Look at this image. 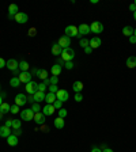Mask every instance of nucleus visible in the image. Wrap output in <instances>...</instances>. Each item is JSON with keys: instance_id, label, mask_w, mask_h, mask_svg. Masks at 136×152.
<instances>
[{"instance_id": "nucleus-1", "label": "nucleus", "mask_w": 136, "mask_h": 152, "mask_svg": "<svg viewBox=\"0 0 136 152\" xmlns=\"http://www.w3.org/2000/svg\"><path fill=\"white\" fill-rule=\"evenodd\" d=\"M61 59L67 63V61H72L74 60V57H75V50L72 49V48H68V49H63L61 52Z\"/></svg>"}, {"instance_id": "nucleus-2", "label": "nucleus", "mask_w": 136, "mask_h": 152, "mask_svg": "<svg viewBox=\"0 0 136 152\" xmlns=\"http://www.w3.org/2000/svg\"><path fill=\"white\" fill-rule=\"evenodd\" d=\"M64 33H65V36H67L68 38L79 37V30H78V27H76V26H74V25L67 26V27H65V30H64Z\"/></svg>"}, {"instance_id": "nucleus-3", "label": "nucleus", "mask_w": 136, "mask_h": 152, "mask_svg": "<svg viewBox=\"0 0 136 152\" xmlns=\"http://www.w3.org/2000/svg\"><path fill=\"white\" fill-rule=\"evenodd\" d=\"M34 118V111L31 109H23L21 110V120L25 121H33Z\"/></svg>"}, {"instance_id": "nucleus-4", "label": "nucleus", "mask_w": 136, "mask_h": 152, "mask_svg": "<svg viewBox=\"0 0 136 152\" xmlns=\"http://www.w3.org/2000/svg\"><path fill=\"white\" fill-rule=\"evenodd\" d=\"M90 31L94 33V34H101V33L104 31V26H102V23L98 21L93 22L91 25H90Z\"/></svg>"}, {"instance_id": "nucleus-5", "label": "nucleus", "mask_w": 136, "mask_h": 152, "mask_svg": "<svg viewBox=\"0 0 136 152\" xmlns=\"http://www.w3.org/2000/svg\"><path fill=\"white\" fill-rule=\"evenodd\" d=\"M56 98L64 103V102H67L68 98H69V92H68L67 90H64V88H60L57 92H56Z\"/></svg>"}, {"instance_id": "nucleus-6", "label": "nucleus", "mask_w": 136, "mask_h": 152, "mask_svg": "<svg viewBox=\"0 0 136 152\" xmlns=\"http://www.w3.org/2000/svg\"><path fill=\"white\" fill-rule=\"evenodd\" d=\"M14 21L16 22V23H19V25H23V23H26V22L29 21V16H27V14H25V12H21V11H19L18 14L14 16Z\"/></svg>"}, {"instance_id": "nucleus-7", "label": "nucleus", "mask_w": 136, "mask_h": 152, "mask_svg": "<svg viewBox=\"0 0 136 152\" xmlns=\"http://www.w3.org/2000/svg\"><path fill=\"white\" fill-rule=\"evenodd\" d=\"M59 46H60L61 49H68L69 45H71V38H68L67 36H63L59 38Z\"/></svg>"}, {"instance_id": "nucleus-8", "label": "nucleus", "mask_w": 136, "mask_h": 152, "mask_svg": "<svg viewBox=\"0 0 136 152\" xmlns=\"http://www.w3.org/2000/svg\"><path fill=\"white\" fill-rule=\"evenodd\" d=\"M37 87H38V84H37L36 81H29L27 84H25V90L26 92L29 94V95H34V92L37 91Z\"/></svg>"}, {"instance_id": "nucleus-9", "label": "nucleus", "mask_w": 136, "mask_h": 152, "mask_svg": "<svg viewBox=\"0 0 136 152\" xmlns=\"http://www.w3.org/2000/svg\"><path fill=\"white\" fill-rule=\"evenodd\" d=\"M15 105H18L19 107L21 106H25L26 103H27V96L25 94H18V95L15 96Z\"/></svg>"}, {"instance_id": "nucleus-10", "label": "nucleus", "mask_w": 136, "mask_h": 152, "mask_svg": "<svg viewBox=\"0 0 136 152\" xmlns=\"http://www.w3.org/2000/svg\"><path fill=\"white\" fill-rule=\"evenodd\" d=\"M6 67L10 69V71L15 72L16 69H19V63L15 59H10V60H7V64H6Z\"/></svg>"}, {"instance_id": "nucleus-11", "label": "nucleus", "mask_w": 136, "mask_h": 152, "mask_svg": "<svg viewBox=\"0 0 136 152\" xmlns=\"http://www.w3.org/2000/svg\"><path fill=\"white\" fill-rule=\"evenodd\" d=\"M18 78H19V81H21V83H25V84H27L29 81H31V74H30L29 71L22 72L21 75H18Z\"/></svg>"}, {"instance_id": "nucleus-12", "label": "nucleus", "mask_w": 136, "mask_h": 152, "mask_svg": "<svg viewBox=\"0 0 136 152\" xmlns=\"http://www.w3.org/2000/svg\"><path fill=\"white\" fill-rule=\"evenodd\" d=\"M19 8L16 4H10V7H8V18L10 19H14V16L19 12Z\"/></svg>"}, {"instance_id": "nucleus-13", "label": "nucleus", "mask_w": 136, "mask_h": 152, "mask_svg": "<svg viewBox=\"0 0 136 152\" xmlns=\"http://www.w3.org/2000/svg\"><path fill=\"white\" fill-rule=\"evenodd\" d=\"M45 118H47V117L42 114V111H39V113H34V118H33V121H36V124H38V125H44Z\"/></svg>"}, {"instance_id": "nucleus-14", "label": "nucleus", "mask_w": 136, "mask_h": 152, "mask_svg": "<svg viewBox=\"0 0 136 152\" xmlns=\"http://www.w3.org/2000/svg\"><path fill=\"white\" fill-rule=\"evenodd\" d=\"M54 111H56V109H54L53 105H48V103H47V106L42 107V114L45 117H47V116H52Z\"/></svg>"}, {"instance_id": "nucleus-15", "label": "nucleus", "mask_w": 136, "mask_h": 152, "mask_svg": "<svg viewBox=\"0 0 136 152\" xmlns=\"http://www.w3.org/2000/svg\"><path fill=\"white\" fill-rule=\"evenodd\" d=\"M101 44H102V41H101L99 37H94V38L90 39V48H91V49H97V48H99Z\"/></svg>"}, {"instance_id": "nucleus-16", "label": "nucleus", "mask_w": 136, "mask_h": 152, "mask_svg": "<svg viewBox=\"0 0 136 152\" xmlns=\"http://www.w3.org/2000/svg\"><path fill=\"white\" fill-rule=\"evenodd\" d=\"M78 30H79V36H87L90 33V26L86 25V23H82L78 27Z\"/></svg>"}, {"instance_id": "nucleus-17", "label": "nucleus", "mask_w": 136, "mask_h": 152, "mask_svg": "<svg viewBox=\"0 0 136 152\" xmlns=\"http://www.w3.org/2000/svg\"><path fill=\"white\" fill-rule=\"evenodd\" d=\"M50 52H52V54H53V56L60 57V56H61V52H63V49H61L60 46H59V44L56 42V44H53V45H52V49H50Z\"/></svg>"}, {"instance_id": "nucleus-18", "label": "nucleus", "mask_w": 136, "mask_h": 152, "mask_svg": "<svg viewBox=\"0 0 136 152\" xmlns=\"http://www.w3.org/2000/svg\"><path fill=\"white\" fill-rule=\"evenodd\" d=\"M7 143H8L10 147H16V145H18V137H16L15 134L11 133L10 136L7 137Z\"/></svg>"}, {"instance_id": "nucleus-19", "label": "nucleus", "mask_w": 136, "mask_h": 152, "mask_svg": "<svg viewBox=\"0 0 136 152\" xmlns=\"http://www.w3.org/2000/svg\"><path fill=\"white\" fill-rule=\"evenodd\" d=\"M72 88H74V91H75L76 94H80V91L84 88V86H83L82 81L76 80V81H74V84H72Z\"/></svg>"}, {"instance_id": "nucleus-20", "label": "nucleus", "mask_w": 136, "mask_h": 152, "mask_svg": "<svg viewBox=\"0 0 136 152\" xmlns=\"http://www.w3.org/2000/svg\"><path fill=\"white\" fill-rule=\"evenodd\" d=\"M11 134V128H8V126H0V137H6L7 138L8 136Z\"/></svg>"}, {"instance_id": "nucleus-21", "label": "nucleus", "mask_w": 136, "mask_h": 152, "mask_svg": "<svg viewBox=\"0 0 136 152\" xmlns=\"http://www.w3.org/2000/svg\"><path fill=\"white\" fill-rule=\"evenodd\" d=\"M45 95H47V94H45V92H41V91H36L34 92V101H36V103H39L41 102V101H45Z\"/></svg>"}, {"instance_id": "nucleus-22", "label": "nucleus", "mask_w": 136, "mask_h": 152, "mask_svg": "<svg viewBox=\"0 0 136 152\" xmlns=\"http://www.w3.org/2000/svg\"><path fill=\"white\" fill-rule=\"evenodd\" d=\"M50 71H52V75H53V76H59V75L61 74V71H63V67L56 63L54 65H52V69H50Z\"/></svg>"}, {"instance_id": "nucleus-23", "label": "nucleus", "mask_w": 136, "mask_h": 152, "mask_svg": "<svg viewBox=\"0 0 136 152\" xmlns=\"http://www.w3.org/2000/svg\"><path fill=\"white\" fill-rule=\"evenodd\" d=\"M56 94H53V92H48L47 95H45V101H47L48 105H53L54 101H56Z\"/></svg>"}, {"instance_id": "nucleus-24", "label": "nucleus", "mask_w": 136, "mask_h": 152, "mask_svg": "<svg viewBox=\"0 0 136 152\" xmlns=\"http://www.w3.org/2000/svg\"><path fill=\"white\" fill-rule=\"evenodd\" d=\"M127 67L131 68V69L136 68V57L135 56H131L127 59Z\"/></svg>"}, {"instance_id": "nucleus-25", "label": "nucleus", "mask_w": 136, "mask_h": 152, "mask_svg": "<svg viewBox=\"0 0 136 152\" xmlns=\"http://www.w3.org/2000/svg\"><path fill=\"white\" fill-rule=\"evenodd\" d=\"M54 126L57 128V129H63V128H64V118L57 117V118L54 120Z\"/></svg>"}, {"instance_id": "nucleus-26", "label": "nucleus", "mask_w": 136, "mask_h": 152, "mask_svg": "<svg viewBox=\"0 0 136 152\" xmlns=\"http://www.w3.org/2000/svg\"><path fill=\"white\" fill-rule=\"evenodd\" d=\"M122 34L127 36V37L133 36V27H131V26H125V27L122 29Z\"/></svg>"}, {"instance_id": "nucleus-27", "label": "nucleus", "mask_w": 136, "mask_h": 152, "mask_svg": "<svg viewBox=\"0 0 136 152\" xmlns=\"http://www.w3.org/2000/svg\"><path fill=\"white\" fill-rule=\"evenodd\" d=\"M10 86H11V87H14V88H16V87L21 86V81H19L18 76H14V78L11 79V80H10Z\"/></svg>"}, {"instance_id": "nucleus-28", "label": "nucleus", "mask_w": 136, "mask_h": 152, "mask_svg": "<svg viewBox=\"0 0 136 152\" xmlns=\"http://www.w3.org/2000/svg\"><path fill=\"white\" fill-rule=\"evenodd\" d=\"M0 110H1V113H3V114L8 113V111L11 110V105H8L7 102H3L1 105H0Z\"/></svg>"}, {"instance_id": "nucleus-29", "label": "nucleus", "mask_w": 136, "mask_h": 152, "mask_svg": "<svg viewBox=\"0 0 136 152\" xmlns=\"http://www.w3.org/2000/svg\"><path fill=\"white\" fill-rule=\"evenodd\" d=\"M29 63L27 61H21L19 63V69H21L22 72H26V71H29Z\"/></svg>"}, {"instance_id": "nucleus-30", "label": "nucleus", "mask_w": 136, "mask_h": 152, "mask_svg": "<svg viewBox=\"0 0 136 152\" xmlns=\"http://www.w3.org/2000/svg\"><path fill=\"white\" fill-rule=\"evenodd\" d=\"M38 78L42 79V80H47V79H49V78H48V71H47V69H39Z\"/></svg>"}, {"instance_id": "nucleus-31", "label": "nucleus", "mask_w": 136, "mask_h": 152, "mask_svg": "<svg viewBox=\"0 0 136 152\" xmlns=\"http://www.w3.org/2000/svg\"><path fill=\"white\" fill-rule=\"evenodd\" d=\"M22 126V121L21 120H12V129H21Z\"/></svg>"}, {"instance_id": "nucleus-32", "label": "nucleus", "mask_w": 136, "mask_h": 152, "mask_svg": "<svg viewBox=\"0 0 136 152\" xmlns=\"http://www.w3.org/2000/svg\"><path fill=\"white\" fill-rule=\"evenodd\" d=\"M79 45H80L83 49H84V48L90 46V41H89V39H86V38H82L80 41H79Z\"/></svg>"}, {"instance_id": "nucleus-33", "label": "nucleus", "mask_w": 136, "mask_h": 152, "mask_svg": "<svg viewBox=\"0 0 136 152\" xmlns=\"http://www.w3.org/2000/svg\"><path fill=\"white\" fill-rule=\"evenodd\" d=\"M30 109H31L33 111H34V113H39V111H41V109H42V107L39 106V103H33V106L30 107Z\"/></svg>"}, {"instance_id": "nucleus-34", "label": "nucleus", "mask_w": 136, "mask_h": 152, "mask_svg": "<svg viewBox=\"0 0 136 152\" xmlns=\"http://www.w3.org/2000/svg\"><path fill=\"white\" fill-rule=\"evenodd\" d=\"M49 83L50 84H54V86H57V83H59V76H50L49 78Z\"/></svg>"}, {"instance_id": "nucleus-35", "label": "nucleus", "mask_w": 136, "mask_h": 152, "mask_svg": "<svg viewBox=\"0 0 136 152\" xmlns=\"http://www.w3.org/2000/svg\"><path fill=\"white\" fill-rule=\"evenodd\" d=\"M37 91H41V92H45L47 91V84H45V83H39L38 84V87H37Z\"/></svg>"}, {"instance_id": "nucleus-36", "label": "nucleus", "mask_w": 136, "mask_h": 152, "mask_svg": "<svg viewBox=\"0 0 136 152\" xmlns=\"http://www.w3.org/2000/svg\"><path fill=\"white\" fill-rule=\"evenodd\" d=\"M10 111H11L12 114L21 113V110H19V106H18V105H12V106H11V110H10Z\"/></svg>"}, {"instance_id": "nucleus-37", "label": "nucleus", "mask_w": 136, "mask_h": 152, "mask_svg": "<svg viewBox=\"0 0 136 152\" xmlns=\"http://www.w3.org/2000/svg\"><path fill=\"white\" fill-rule=\"evenodd\" d=\"M53 106H54V109H63V102H61V101H59V99H56V101H54V103H53Z\"/></svg>"}, {"instance_id": "nucleus-38", "label": "nucleus", "mask_w": 136, "mask_h": 152, "mask_svg": "<svg viewBox=\"0 0 136 152\" xmlns=\"http://www.w3.org/2000/svg\"><path fill=\"white\" fill-rule=\"evenodd\" d=\"M27 33H29V37H36L37 36V29L36 27H30Z\"/></svg>"}, {"instance_id": "nucleus-39", "label": "nucleus", "mask_w": 136, "mask_h": 152, "mask_svg": "<svg viewBox=\"0 0 136 152\" xmlns=\"http://www.w3.org/2000/svg\"><path fill=\"white\" fill-rule=\"evenodd\" d=\"M59 117H60V118H65V117H67V110L65 109L59 110Z\"/></svg>"}, {"instance_id": "nucleus-40", "label": "nucleus", "mask_w": 136, "mask_h": 152, "mask_svg": "<svg viewBox=\"0 0 136 152\" xmlns=\"http://www.w3.org/2000/svg\"><path fill=\"white\" fill-rule=\"evenodd\" d=\"M57 91H59L57 86H54V84H50L49 86V92H53V94H56Z\"/></svg>"}, {"instance_id": "nucleus-41", "label": "nucleus", "mask_w": 136, "mask_h": 152, "mask_svg": "<svg viewBox=\"0 0 136 152\" xmlns=\"http://www.w3.org/2000/svg\"><path fill=\"white\" fill-rule=\"evenodd\" d=\"M74 65H75V64L72 63V61H67V63L64 64V67L67 68V69H72V68H74Z\"/></svg>"}, {"instance_id": "nucleus-42", "label": "nucleus", "mask_w": 136, "mask_h": 152, "mask_svg": "<svg viewBox=\"0 0 136 152\" xmlns=\"http://www.w3.org/2000/svg\"><path fill=\"white\" fill-rule=\"evenodd\" d=\"M75 101H76V102H82V101H83L82 94H75Z\"/></svg>"}, {"instance_id": "nucleus-43", "label": "nucleus", "mask_w": 136, "mask_h": 152, "mask_svg": "<svg viewBox=\"0 0 136 152\" xmlns=\"http://www.w3.org/2000/svg\"><path fill=\"white\" fill-rule=\"evenodd\" d=\"M6 64H7V61L4 60L3 57H0V68H4L6 67Z\"/></svg>"}, {"instance_id": "nucleus-44", "label": "nucleus", "mask_w": 136, "mask_h": 152, "mask_svg": "<svg viewBox=\"0 0 136 152\" xmlns=\"http://www.w3.org/2000/svg\"><path fill=\"white\" fill-rule=\"evenodd\" d=\"M41 131H42L44 133H48V132H49L50 129H49V126H48V125H42V128H41Z\"/></svg>"}, {"instance_id": "nucleus-45", "label": "nucleus", "mask_w": 136, "mask_h": 152, "mask_svg": "<svg viewBox=\"0 0 136 152\" xmlns=\"http://www.w3.org/2000/svg\"><path fill=\"white\" fill-rule=\"evenodd\" d=\"M57 64L59 65H61V67H64V64H65V61L61 59V57H57Z\"/></svg>"}, {"instance_id": "nucleus-46", "label": "nucleus", "mask_w": 136, "mask_h": 152, "mask_svg": "<svg viewBox=\"0 0 136 152\" xmlns=\"http://www.w3.org/2000/svg\"><path fill=\"white\" fill-rule=\"evenodd\" d=\"M91 52H93V49H91L90 46H87V48H84V53H86V54H90V53H91Z\"/></svg>"}, {"instance_id": "nucleus-47", "label": "nucleus", "mask_w": 136, "mask_h": 152, "mask_svg": "<svg viewBox=\"0 0 136 152\" xmlns=\"http://www.w3.org/2000/svg\"><path fill=\"white\" fill-rule=\"evenodd\" d=\"M27 102H30V103H36V101H34V96H33V95L27 96Z\"/></svg>"}, {"instance_id": "nucleus-48", "label": "nucleus", "mask_w": 136, "mask_h": 152, "mask_svg": "<svg viewBox=\"0 0 136 152\" xmlns=\"http://www.w3.org/2000/svg\"><path fill=\"white\" fill-rule=\"evenodd\" d=\"M4 125H6V126H8V128H11V126H12V120H7Z\"/></svg>"}, {"instance_id": "nucleus-49", "label": "nucleus", "mask_w": 136, "mask_h": 152, "mask_svg": "<svg viewBox=\"0 0 136 152\" xmlns=\"http://www.w3.org/2000/svg\"><path fill=\"white\" fill-rule=\"evenodd\" d=\"M21 133H22V131H21V129H14V133H12V134H15V136L18 137V136H19V134H21Z\"/></svg>"}, {"instance_id": "nucleus-50", "label": "nucleus", "mask_w": 136, "mask_h": 152, "mask_svg": "<svg viewBox=\"0 0 136 152\" xmlns=\"http://www.w3.org/2000/svg\"><path fill=\"white\" fill-rule=\"evenodd\" d=\"M129 42H131V44H136V37H135V36H131V37H129Z\"/></svg>"}, {"instance_id": "nucleus-51", "label": "nucleus", "mask_w": 136, "mask_h": 152, "mask_svg": "<svg viewBox=\"0 0 136 152\" xmlns=\"http://www.w3.org/2000/svg\"><path fill=\"white\" fill-rule=\"evenodd\" d=\"M91 152H102V151H101V148H98V147H93Z\"/></svg>"}, {"instance_id": "nucleus-52", "label": "nucleus", "mask_w": 136, "mask_h": 152, "mask_svg": "<svg viewBox=\"0 0 136 152\" xmlns=\"http://www.w3.org/2000/svg\"><path fill=\"white\" fill-rule=\"evenodd\" d=\"M129 10L135 12V11H136V6H135V3H132V4H131V6H129Z\"/></svg>"}, {"instance_id": "nucleus-53", "label": "nucleus", "mask_w": 136, "mask_h": 152, "mask_svg": "<svg viewBox=\"0 0 136 152\" xmlns=\"http://www.w3.org/2000/svg\"><path fill=\"white\" fill-rule=\"evenodd\" d=\"M102 152H113V149H110V148H106V149H104Z\"/></svg>"}, {"instance_id": "nucleus-54", "label": "nucleus", "mask_w": 136, "mask_h": 152, "mask_svg": "<svg viewBox=\"0 0 136 152\" xmlns=\"http://www.w3.org/2000/svg\"><path fill=\"white\" fill-rule=\"evenodd\" d=\"M90 3H91V4H97V3H98V0H91Z\"/></svg>"}, {"instance_id": "nucleus-55", "label": "nucleus", "mask_w": 136, "mask_h": 152, "mask_svg": "<svg viewBox=\"0 0 136 152\" xmlns=\"http://www.w3.org/2000/svg\"><path fill=\"white\" fill-rule=\"evenodd\" d=\"M3 103V96H1V94H0V105Z\"/></svg>"}, {"instance_id": "nucleus-56", "label": "nucleus", "mask_w": 136, "mask_h": 152, "mask_svg": "<svg viewBox=\"0 0 136 152\" xmlns=\"http://www.w3.org/2000/svg\"><path fill=\"white\" fill-rule=\"evenodd\" d=\"M133 36L136 37V29H133Z\"/></svg>"}, {"instance_id": "nucleus-57", "label": "nucleus", "mask_w": 136, "mask_h": 152, "mask_svg": "<svg viewBox=\"0 0 136 152\" xmlns=\"http://www.w3.org/2000/svg\"><path fill=\"white\" fill-rule=\"evenodd\" d=\"M1 117H3V113H1V110H0V120H1Z\"/></svg>"}, {"instance_id": "nucleus-58", "label": "nucleus", "mask_w": 136, "mask_h": 152, "mask_svg": "<svg viewBox=\"0 0 136 152\" xmlns=\"http://www.w3.org/2000/svg\"><path fill=\"white\" fill-rule=\"evenodd\" d=\"M133 18H135V21H136V11L133 12Z\"/></svg>"}, {"instance_id": "nucleus-59", "label": "nucleus", "mask_w": 136, "mask_h": 152, "mask_svg": "<svg viewBox=\"0 0 136 152\" xmlns=\"http://www.w3.org/2000/svg\"><path fill=\"white\" fill-rule=\"evenodd\" d=\"M135 6H136V1H135Z\"/></svg>"}]
</instances>
